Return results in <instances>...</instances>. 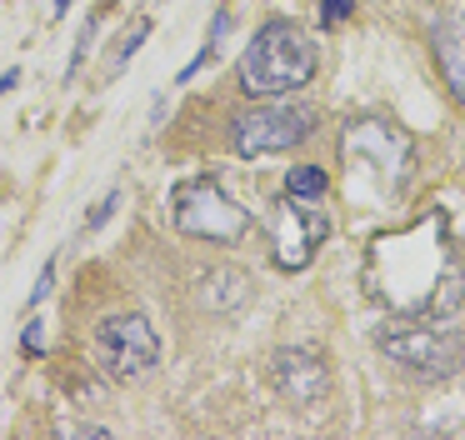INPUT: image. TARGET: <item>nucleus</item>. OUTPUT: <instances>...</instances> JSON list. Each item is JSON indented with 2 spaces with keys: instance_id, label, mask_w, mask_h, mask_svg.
<instances>
[{
  "instance_id": "obj_1",
  "label": "nucleus",
  "mask_w": 465,
  "mask_h": 440,
  "mask_svg": "<svg viewBox=\"0 0 465 440\" xmlns=\"http://www.w3.org/2000/svg\"><path fill=\"white\" fill-rule=\"evenodd\" d=\"M365 280L401 315H450L465 300L460 265H455L450 245H445L440 215H425L411 230H401V235L375 240Z\"/></svg>"
},
{
  "instance_id": "obj_2",
  "label": "nucleus",
  "mask_w": 465,
  "mask_h": 440,
  "mask_svg": "<svg viewBox=\"0 0 465 440\" xmlns=\"http://www.w3.org/2000/svg\"><path fill=\"white\" fill-rule=\"evenodd\" d=\"M345 155V190L361 205H391L411 180L415 145L401 125L391 120H351L341 135Z\"/></svg>"
},
{
  "instance_id": "obj_3",
  "label": "nucleus",
  "mask_w": 465,
  "mask_h": 440,
  "mask_svg": "<svg viewBox=\"0 0 465 440\" xmlns=\"http://www.w3.org/2000/svg\"><path fill=\"white\" fill-rule=\"evenodd\" d=\"M315 75V40L295 20H265L241 55V90L251 100H275Z\"/></svg>"
},
{
  "instance_id": "obj_4",
  "label": "nucleus",
  "mask_w": 465,
  "mask_h": 440,
  "mask_svg": "<svg viewBox=\"0 0 465 440\" xmlns=\"http://www.w3.org/2000/svg\"><path fill=\"white\" fill-rule=\"evenodd\" d=\"M375 345L395 365H405L411 375H425V380L455 375L465 360V335L450 325H435V315L430 320H391V325L375 330Z\"/></svg>"
},
{
  "instance_id": "obj_5",
  "label": "nucleus",
  "mask_w": 465,
  "mask_h": 440,
  "mask_svg": "<svg viewBox=\"0 0 465 440\" xmlns=\"http://www.w3.org/2000/svg\"><path fill=\"white\" fill-rule=\"evenodd\" d=\"M91 350H95L101 375L115 380V385H135V380H145L161 365V335H155V325L145 315H135V310L105 315L101 325H95Z\"/></svg>"
},
{
  "instance_id": "obj_6",
  "label": "nucleus",
  "mask_w": 465,
  "mask_h": 440,
  "mask_svg": "<svg viewBox=\"0 0 465 440\" xmlns=\"http://www.w3.org/2000/svg\"><path fill=\"white\" fill-rule=\"evenodd\" d=\"M175 230L191 240H215V245H235V240L251 230V215L235 195H225L221 180L195 175L175 190Z\"/></svg>"
},
{
  "instance_id": "obj_7",
  "label": "nucleus",
  "mask_w": 465,
  "mask_h": 440,
  "mask_svg": "<svg viewBox=\"0 0 465 440\" xmlns=\"http://www.w3.org/2000/svg\"><path fill=\"white\" fill-rule=\"evenodd\" d=\"M311 130H315V110L311 105H295V100H265V105L235 115L231 145H235V155L255 160V155H275V150H295Z\"/></svg>"
},
{
  "instance_id": "obj_8",
  "label": "nucleus",
  "mask_w": 465,
  "mask_h": 440,
  "mask_svg": "<svg viewBox=\"0 0 465 440\" xmlns=\"http://www.w3.org/2000/svg\"><path fill=\"white\" fill-rule=\"evenodd\" d=\"M331 235V215L321 210V200H301V195H281L271 220V260L281 270H305L315 260V250Z\"/></svg>"
},
{
  "instance_id": "obj_9",
  "label": "nucleus",
  "mask_w": 465,
  "mask_h": 440,
  "mask_svg": "<svg viewBox=\"0 0 465 440\" xmlns=\"http://www.w3.org/2000/svg\"><path fill=\"white\" fill-rule=\"evenodd\" d=\"M271 380L295 410H321L325 395H331V365H325L315 350L301 345H281L271 355Z\"/></svg>"
},
{
  "instance_id": "obj_10",
  "label": "nucleus",
  "mask_w": 465,
  "mask_h": 440,
  "mask_svg": "<svg viewBox=\"0 0 465 440\" xmlns=\"http://www.w3.org/2000/svg\"><path fill=\"white\" fill-rule=\"evenodd\" d=\"M195 300H201L211 315H235L241 305H251V280H245V270L215 265V270H205V280L195 285Z\"/></svg>"
},
{
  "instance_id": "obj_11",
  "label": "nucleus",
  "mask_w": 465,
  "mask_h": 440,
  "mask_svg": "<svg viewBox=\"0 0 465 440\" xmlns=\"http://www.w3.org/2000/svg\"><path fill=\"white\" fill-rule=\"evenodd\" d=\"M430 40H435V60H440L455 100L465 105V20H440Z\"/></svg>"
},
{
  "instance_id": "obj_12",
  "label": "nucleus",
  "mask_w": 465,
  "mask_h": 440,
  "mask_svg": "<svg viewBox=\"0 0 465 440\" xmlns=\"http://www.w3.org/2000/svg\"><path fill=\"white\" fill-rule=\"evenodd\" d=\"M225 35H231V10H215V20H211V40H205V50H201V55H195L191 65L181 70V75H175V85H191V80H195V70H205V65H211V60L225 50Z\"/></svg>"
},
{
  "instance_id": "obj_13",
  "label": "nucleus",
  "mask_w": 465,
  "mask_h": 440,
  "mask_svg": "<svg viewBox=\"0 0 465 440\" xmlns=\"http://www.w3.org/2000/svg\"><path fill=\"white\" fill-rule=\"evenodd\" d=\"M325 190H331V175H325L321 165H291V175H285V195L321 200Z\"/></svg>"
},
{
  "instance_id": "obj_14",
  "label": "nucleus",
  "mask_w": 465,
  "mask_h": 440,
  "mask_svg": "<svg viewBox=\"0 0 465 440\" xmlns=\"http://www.w3.org/2000/svg\"><path fill=\"white\" fill-rule=\"evenodd\" d=\"M151 25H155L151 15H135V20H131V30L121 35V50L111 55V75H121V70L131 65L135 55H141V45H145V35H151Z\"/></svg>"
},
{
  "instance_id": "obj_15",
  "label": "nucleus",
  "mask_w": 465,
  "mask_h": 440,
  "mask_svg": "<svg viewBox=\"0 0 465 440\" xmlns=\"http://www.w3.org/2000/svg\"><path fill=\"white\" fill-rule=\"evenodd\" d=\"M95 30H101V15H91L81 25V40H75V50H71V65H65V80H75V70L85 65V55H91V40H95Z\"/></svg>"
},
{
  "instance_id": "obj_16",
  "label": "nucleus",
  "mask_w": 465,
  "mask_h": 440,
  "mask_svg": "<svg viewBox=\"0 0 465 440\" xmlns=\"http://www.w3.org/2000/svg\"><path fill=\"white\" fill-rule=\"evenodd\" d=\"M115 210H121V190H105V195H101V205H95L91 215H85V230H101L105 220L115 215Z\"/></svg>"
},
{
  "instance_id": "obj_17",
  "label": "nucleus",
  "mask_w": 465,
  "mask_h": 440,
  "mask_svg": "<svg viewBox=\"0 0 465 440\" xmlns=\"http://www.w3.org/2000/svg\"><path fill=\"white\" fill-rule=\"evenodd\" d=\"M45 350V325H41V315L31 320V325L21 330V355H41Z\"/></svg>"
},
{
  "instance_id": "obj_18",
  "label": "nucleus",
  "mask_w": 465,
  "mask_h": 440,
  "mask_svg": "<svg viewBox=\"0 0 465 440\" xmlns=\"http://www.w3.org/2000/svg\"><path fill=\"white\" fill-rule=\"evenodd\" d=\"M51 280H55V260H45V270H41V280L31 285V295H25V310H35L45 295H51Z\"/></svg>"
},
{
  "instance_id": "obj_19",
  "label": "nucleus",
  "mask_w": 465,
  "mask_h": 440,
  "mask_svg": "<svg viewBox=\"0 0 465 440\" xmlns=\"http://www.w3.org/2000/svg\"><path fill=\"white\" fill-rule=\"evenodd\" d=\"M351 10H355V0H321V20H325V25H341Z\"/></svg>"
},
{
  "instance_id": "obj_20",
  "label": "nucleus",
  "mask_w": 465,
  "mask_h": 440,
  "mask_svg": "<svg viewBox=\"0 0 465 440\" xmlns=\"http://www.w3.org/2000/svg\"><path fill=\"white\" fill-rule=\"evenodd\" d=\"M65 435H91V440H101V435H111V430L105 425H81V420H75V425H61Z\"/></svg>"
},
{
  "instance_id": "obj_21",
  "label": "nucleus",
  "mask_w": 465,
  "mask_h": 440,
  "mask_svg": "<svg viewBox=\"0 0 465 440\" xmlns=\"http://www.w3.org/2000/svg\"><path fill=\"white\" fill-rule=\"evenodd\" d=\"M15 85H21V70H5V75H0V100L11 95V90H15Z\"/></svg>"
},
{
  "instance_id": "obj_22",
  "label": "nucleus",
  "mask_w": 465,
  "mask_h": 440,
  "mask_svg": "<svg viewBox=\"0 0 465 440\" xmlns=\"http://www.w3.org/2000/svg\"><path fill=\"white\" fill-rule=\"evenodd\" d=\"M71 5H75V0H55V5H51V10H55V20H61L65 10H71Z\"/></svg>"
},
{
  "instance_id": "obj_23",
  "label": "nucleus",
  "mask_w": 465,
  "mask_h": 440,
  "mask_svg": "<svg viewBox=\"0 0 465 440\" xmlns=\"http://www.w3.org/2000/svg\"><path fill=\"white\" fill-rule=\"evenodd\" d=\"M111 5H115V0H111Z\"/></svg>"
}]
</instances>
